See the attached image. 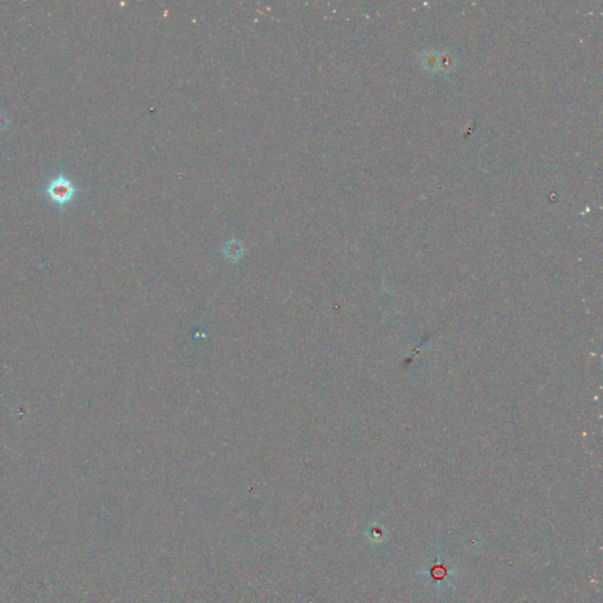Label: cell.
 I'll return each mask as SVG.
<instances>
[{
	"instance_id": "cell-1",
	"label": "cell",
	"mask_w": 603,
	"mask_h": 603,
	"mask_svg": "<svg viewBox=\"0 0 603 603\" xmlns=\"http://www.w3.org/2000/svg\"><path fill=\"white\" fill-rule=\"evenodd\" d=\"M78 192L76 185L64 175H59L48 184L45 193L51 202L58 205L60 210L67 207Z\"/></svg>"
}]
</instances>
